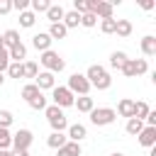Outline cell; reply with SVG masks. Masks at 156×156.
Here are the masks:
<instances>
[{
  "label": "cell",
  "instance_id": "1",
  "mask_svg": "<svg viewBox=\"0 0 156 156\" xmlns=\"http://www.w3.org/2000/svg\"><path fill=\"white\" fill-rule=\"evenodd\" d=\"M83 76L88 78L90 88H95V90H107V88L112 85V76H110V73H107V68H105V66H100V63H93Z\"/></svg>",
  "mask_w": 156,
  "mask_h": 156
},
{
  "label": "cell",
  "instance_id": "2",
  "mask_svg": "<svg viewBox=\"0 0 156 156\" xmlns=\"http://www.w3.org/2000/svg\"><path fill=\"white\" fill-rule=\"evenodd\" d=\"M39 63L44 66V71H49V73H61L63 68H66V61L61 58V54L58 51H54V49H49V51H44L41 56H39Z\"/></svg>",
  "mask_w": 156,
  "mask_h": 156
},
{
  "label": "cell",
  "instance_id": "3",
  "mask_svg": "<svg viewBox=\"0 0 156 156\" xmlns=\"http://www.w3.org/2000/svg\"><path fill=\"white\" fill-rule=\"evenodd\" d=\"M44 115H46V122L51 124V132H63V129H68V119H66V115H63L61 107H56V105H46Z\"/></svg>",
  "mask_w": 156,
  "mask_h": 156
},
{
  "label": "cell",
  "instance_id": "4",
  "mask_svg": "<svg viewBox=\"0 0 156 156\" xmlns=\"http://www.w3.org/2000/svg\"><path fill=\"white\" fill-rule=\"evenodd\" d=\"M88 115H90V122L95 127H107V124H112L117 119V112L112 107H93Z\"/></svg>",
  "mask_w": 156,
  "mask_h": 156
},
{
  "label": "cell",
  "instance_id": "5",
  "mask_svg": "<svg viewBox=\"0 0 156 156\" xmlns=\"http://www.w3.org/2000/svg\"><path fill=\"white\" fill-rule=\"evenodd\" d=\"M51 100H54V105L56 107H73V100H76V95L66 88V85H56V88H51Z\"/></svg>",
  "mask_w": 156,
  "mask_h": 156
},
{
  "label": "cell",
  "instance_id": "6",
  "mask_svg": "<svg viewBox=\"0 0 156 156\" xmlns=\"http://www.w3.org/2000/svg\"><path fill=\"white\" fill-rule=\"evenodd\" d=\"M66 88H68L73 95H78V98L90 93V83H88V78H85L83 73H71V76H68V85H66Z\"/></svg>",
  "mask_w": 156,
  "mask_h": 156
},
{
  "label": "cell",
  "instance_id": "7",
  "mask_svg": "<svg viewBox=\"0 0 156 156\" xmlns=\"http://www.w3.org/2000/svg\"><path fill=\"white\" fill-rule=\"evenodd\" d=\"M146 71H149V63H146V58H127V63H124V68H122V73H124L127 78L144 76Z\"/></svg>",
  "mask_w": 156,
  "mask_h": 156
},
{
  "label": "cell",
  "instance_id": "8",
  "mask_svg": "<svg viewBox=\"0 0 156 156\" xmlns=\"http://www.w3.org/2000/svg\"><path fill=\"white\" fill-rule=\"evenodd\" d=\"M32 141H34V134L29 129H17L12 134V151H29Z\"/></svg>",
  "mask_w": 156,
  "mask_h": 156
},
{
  "label": "cell",
  "instance_id": "9",
  "mask_svg": "<svg viewBox=\"0 0 156 156\" xmlns=\"http://www.w3.org/2000/svg\"><path fill=\"white\" fill-rule=\"evenodd\" d=\"M34 85H37L39 90H51V88H56V78H54V73L41 71V73L34 78Z\"/></svg>",
  "mask_w": 156,
  "mask_h": 156
},
{
  "label": "cell",
  "instance_id": "10",
  "mask_svg": "<svg viewBox=\"0 0 156 156\" xmlns=\"http://www.w3.org/2000/svg\"><path fill=\"white\" fill-rule=\"evenodd\" d=\"M136 139H139V144L146 146V149L156 146V127H144V129L136 134Z\"/></svg>",
  "mask_w": 156,
  "mask_h": 156
},
{
  "label": "cell",
  "instance_id": "11",
  "mask_svg": "<svg viewBox=\"0 0 156 156\" xmlns=\"http://www.w3.org/2000/svg\"><path fill=\"white\" fill-rule=\"evenodd\" d=\"M51 41H54V39H51L46 32H39V34H34V37H32V46H34L37 51H41V54L51 49Z\"/></svg>",
  "mask_w": 156,
  "mask_h": 156
},
{
  "label": "cell",
  "instance_id": "12",
  "mask_svg": "<svg viewBox=\"0 0 156 156\" xmlns=\"http://www.w3.org/2000/svg\"><path fill=\"white\" fill-rule=\"evenodd\" d=\"M66 136H68V141L80 144V141L88 136V129H85V124H78V122H76V124H68V134H66Z\"/></svg>",
  "mask_w": 156,
  "mask_h": 156
},
{
  "label": "cell",
  "instance_id": "13",
  "mask_svg": "<svg viewBox=\"0 0 156 156\" xmlns=\"http://www.w3.org/2000/svg\"><path fill=\"white\" fill-rule=\"evenodd\" d=\"M119 117H127V119H132L134 117V100H129V98H122L119 102H117V110H115Z\"/></svg>",
  "mask_w": 156,
  "mask_h": 156
},
{
  "label": "cell",
  "instance_id": "14",
  "mask_svg": "<svg viewBox=\"0 0 156 156\" xmlns=\"http://www.w3.org/2000/svg\"><path fill=\"white\" fill-rule=\"evenodd\" d=\"M112 2H105V0H98V5H95V10H93V15L95 17H100V20H110L112 17Z\"/></svg>",
  "mask_w": 156,
  "mask_h": 156
},
{
  "label": "cell",
  "instance_id": "15",
  "mask_svg": "<svg viewBox=\"0 0 156 156\" xmlns=\"http://www.w3.org/2000/svg\"><path fill=\"white\" fill-rule=\"evenodd\" d=\"M141 54L144 56H156V37L154 34H146V37H141Z\"/></svg>",
  "mask_w": 156,
  "mask_h": 156
},
{
  "label": "cell",
  "instance_id": "16",
  "mask_svg": "<svg viewBox=\"0 0 156 156\" xmlns=\"http://www.w3.org/2000/svg\"><path fill=\"white\" fill-rule=\"evenodd\" d=\"M7 56H10V61H17V63H22V61L27 58V46L20 41V44H15L12 49H7Z\"/></svg>",
  "mask_w": 156,
  "mask_h": 156
},
{
  "label": "cell",
  "instance_id": "17",
  "mask_svg": "<svg viewBox=\"0 0 156 156\" xmlns=\"http://www.w3.org/2000/svg\"><path fill=\"white\" fill-rule=\"evenodd\" d=\"M73 107H76L78 112H90V110L95 107V100H93L90 95H80V98L73 100Z\"/></svg>",
  "mask_w": 156,
  "mask_h": 156
},
{
  "label": "cell",
  "instance_id": "18",
  "mask_svg": "<svg viewBox=\"0 0 156 156\" xmlns=\"http://www.w3.org/2000/svg\"><path fill=\"white\" fill-rule=\"evenodd\" d=\"M66 141H68V136H66L63 132H51V134L46 136V146H49V149H61Z\"/></svg>",
  "mask_w": 156,
  "mask_h": 156
},
{
  "label": "cell",
  "instance_id": "19",
  "mask_svg": "<svg viewBox=\"0 0 156 156\" xmlns=\"http://www.w3.org/2000/svg\"><path fill=\"white\" fill-rule=\"evenodd\" d=\"M80 144H76V141H66L61 149H56V156H80Z\"/></svg>",
  "mask_w": 156,
  "mask_h": 156
},
{
  "label": "cell",
  "instance_id": "20",
  "mask_svg": "<svg viewBox=\"0 0 156 156\" xmlns=\"http://www.w3.org/2000/svg\"><path fill=\"white\" fill-rule=\"evenodd\" d=\"M63 15H66V10H63L61 5H51V7L46 10V20H49L51 24H56V22H61V20H63Z\"/></svg>",
  "mask_w": 156,
  "mask_h": 156
},
{
  "label": "cell",
  "instance_id": "21",
  "mask_svg": "<svg viewBox=\"0 0 156 156\" xmlns=\"http://www.w3.org/2000/svg\"><path fill=\"white\" fill-rule=\"evenodd\" d=\"M61 24H63L66 29H73V27H78V24H80V15H78L76 10H68V12L63 15V20H61Z\"/></svg>",
  "mask_w": 156,
  "mask_h": 156
},
{
  "label": "cell",
  "instance_id": "22",
  "mask_svg": "<svg viewBox=\"0 0 156 156\" xmlns=\"http://www.w3.org/2000/svg\"><path fill=\"white\" fill-rule=\"evenodd\" d=\"M22 39H20V32L17 29H7V32H2V44H5V49H12L15 44H20Z\"/></svg>",
  "mask_w": 156,
  "mask_h": 156
},
{
  "label": "cell",
  "instance_id": "23",
  "mask_svg": "<svg viewBox=\"0 0 156 156\" xmlns=\"http://www.w3.org/2000/svg\"><path fill=\"white\" fill-rule=\"evenodd\" d=\"M127 58H129V56H127L124 51H112V54H110V66L117 68V71H122L124 63H127Z\"/></svg>",
  "mask_w": 156,
  "mask_h": 156
},
{
  "label": "cell",
  "instance_id": "24",
  "mask_svg": "<svg viewBox=\"0 0 156 156\" xmlns=\"http://www.w3.org/2000/svg\"><path fill=\"white\" fill-rule=\"evenodd\" d=\"M115 34H117V37H122V39H127V37L132 34V22H129V20H117Z\"/></svg>",
  "mask_w": 156,
  "mask_h": 156
},
{
  "label": "cell",
  "instance_id": "25",
  "mask_svg": "<svg viewBox=\"0 0 156 156\" xmlns=\"http://www.w3.org/2000/svg\"><path fill=\"white\" fill-rule=\"evenodd\" d=\"M144 127H146V124H144L141 119H134V117H132V119H127V124H124V132H127V134H132V136H136V134H139Z\"/></svg>",
  "mask_w": 156,
  "mask_h": 156
},
{
  "label": "cell",
  "instance_id": "26",
  "mask_svg": "<svg viewBox=\"0 0 156 156\" xmlns=\"http://www.w3.org/2000/svg\"><path fill=\"white\" fill-rule=\"evenodd\" d=\"M34 22H37V15H34L32 10H24V12H20V27L29 29V27H34Z\"/></svg>",
  "mask_w": 156,
  "mask_h": 156
},
{
  "label": "cell",
  "instance_id": "27",
  "mask_svg": "<svg viewBox=\"0 0 156 156\" xmlns=\"http://www.w3.org/2000/svg\"><path fill=\"white\" fill-rule=\"evenodd\" d=\"M51 39H66V34H68V29L61 24V22H56V24H51L49 27V32H46Z\"/></svg>",
  "mask_w": 156,
  "mask_h": 156
},
{
  "label": "cell",
  "instance_id": "28",
  "mask_svg": "<svg viewBox=\"0 0 156 156\" xmlns=\"http://www.w3.org/2000/svg\"><path fill=\"white\" fill-rule=\"evenodd\" d=\"M22 63H24V61H22ZM22 63L10 61V66H7V76H10V78H17V80L24 78V66H22Z\"/></svg>",
  "mask_w": 156,
  "mask_h": 156
},
{
  "label": "cell",
  "instance_id": "29",
  "mask_svg": "<svg viewBox=\"0 0 156 156\" xmlns=\"http://www.w3.org/2000/svg\"><path fill=\"white\" fill-rule=\"evenodd\" d=\"M149 112H151V107H149V105H146L144 100H139V102H134V119H141V122H144Z\"/></svg>",
  "mask_w": 156,
  "mask_h": 156
},
{
  "label": "cell",
  "instance_id": "30",
  "mask_svg": "<svg viewBox=\"0 0 156 156\" xmlns=\"http://www.w3.org/2000/svg\"><path fill=\"white\" fill-rule=\"evenodd\" d=\"M10 146H12V134H10V129L0 127V151H10Z\"/></svg>",
  "mask_w": 156,
  "mask_h": 156
},
{
  "label": "cell",
  "instance_id": "31",
  "mask_svg": "<svg viewBox=\"0 0 156 156\" xmlns=\"http://www.w3.org/2000/svg\"><path fill=\"white\" fill-rule=\"evenodd\" d=\"M39 93H41V90H39V88H37L34 83H27V85L22 88V98H24L27 102H29V100H34V98H37Z\"/></svg>",
  "mask_w": 156,
  "mask_h": 156
},
{
  "label": "cell",
  "instance_id": "32",
  "mask_svg": "<svg viewBox=\"0 0 156 156\" xmlns=\"http://www.w3.org/2000/svg\"><path fill=\"white\" fill-rule=\"evenodd\" d=\"M29 7H32V12L37 15V12H46V10L51 7V2H49V0H29Z\"/></svg>",
  "mask_w": 156,
  "mask_h": 156
},
{
  "label": "cell",
  "instance_id": "33",
  "mask_svg": "<svg viewBox=\"0 0 156 156\" xmlns=\"http://www.w3.org/2000/svg\"><path fill=\"white\" fill-rule=\"evenodd\" d=\"M115 27H117V20H115V17L100 20V32H102V34H115Z\"/></svg>",
  "mask_w": 156,
  "mask_h": 156
},
{
  "label": "cell",
  "instance_id": "34",
  "mask_svg": "<svg viewBox=\"0 0 156 156\" xmlns=\"http://www.w3.org/2000/svg\"><path fill=\"white\" fill-rule=\"evenodd\" d=\"M22 66H24V78H37L39 76V66L34 61H24Z\"/></svg>",
  "mask_w": 156,
  "mask_h": 156
},
{
  "label": "cell",
  "instance_id": "35",
  "mask_svg": "<svg viewBox=\"0 0 156 156\" xmlns=\"http://www.w3.org/2000/svg\"><path fill=\"white\" fill-rule=\"evenodd\" d=\"M80 24L88 27V29H93V27L98 24V17H95L93 12H85V15H80Z\"/></svg>",
  "mask_w": 156,
  "mask_h": 156
},
{
  "label": "cell",
  "instance_id": "36",
  "mask_svg": "<svg viewBox=\"0 0 156 156\" xmlns=\"http://www.w3.org/2000/svg\"><path fill=\"white\" fill-rule=\"evenodd\" d=\"M29 107H32V110H46V98H44V93H39L34 100H29Z\"/></svg>",
  "mask_w": 156,
  "mask_h": 156
},
{
  "label": "cell",
  "instance_id": "37",
  "mask_svg": "<svg viewBox=\"0 0 156 156\" xmlns=\"http://www.w3.org/2000/svg\"><path fill=\"white\" fill-rule=\"evenodd\" d=\"M12 119H15V117H12L10 110H0V127H2V129H7V127L12 124Z\"/></svg>",
  "mask_w": 156,
  "mask_h": 156
},
{
  "label": "cell",
  "instance_id": "38",
  "mask_svg": "<svg viewBox=\"0 0 156 156\" xmlns=\"http://www.w3.org/2000/svg\"><path fill=\"white\" fill-rule=\"evenodd\" d=\"M7 66H10V56H7V49H2L0 51V73H5Z\"/></svg>",
  "mask_w": 156,
  "mask_h": 156
},
{
  "label": "cell",
  "instance_id": "39",
  "mask_svg": "<svg viewBox=\"0 0 156 156\" xmlns=\"http://www.w3.org/2000/svg\"><path fill=\"white\" fill-rule=\"evenodd\" d=\"M12 10H17V12L29 10V0H12Z\"/></svg>",
  "mask_w": 156,
  "mask_h": 156
},
{
  "label": "cell",
  "instance_id": "40",
  "mask_svg": "<svg viewBox=\"0 0 156 156\" xmlns=\"http://www.w3.org/2000/svg\"><path fill=\"white\" fill-rule=\"evenodd\" d=\"M12 10V0H0V15H7Z\"/></svg>",
  "mask_w": 156,
  "mask_h": 156
},
{
  "label": "cell",
  "instance_id": "41",
  "mask_svg": "<svg viewBox=\"0 0 156 156\" xmlns=\"http://www.w3.org/2000/svg\"><path fill=\"white\" fill-rule=\"evenodd\" d=\"M139 5H141V10H154V2L151 0H141Z\"/></svg>",
  "mask_w": 156,
  "mask_h": 156
},
{
  "label": "cell",
  "instance_id": "42",
  "mask_svg": "<svg viewBox=\"0 0 156 156\" xmlns=\"http://www.w3.org/2000/svg\"><path fill=\"white\" fill-rule=\"evenodd\" d=\"M10 156H29V151H10Z\"/></svg>",
  "mask_w": 156,
  "mask_h": 156
},
{
  "label": "cell",
  "instance_id": "43",
  "mask_svg": "<svg viewBox=\"0 0 156 156\" xmlns=\"http://www.w3.org/2000/svg\"><path fill=\"white\" fill-rule=\"evenodd\" d=\"M2 49H5V44H2V34H0V51H2Z\"/></svg>",
  "mask_w": 156,
  "mask_h": 156
},
{
  "label": "cell",
  "instance_id": "44",
  "mask_svg": "<svg viewBox=\"0 0 156 156\" xmlns=\"http://www.w3.org/2000/svg\"><path fill=\"white\" fill-rule=\"evenodd\" d=\"M2 83H5V76H2V73H0V88H2Z\"/></svg>",
  "mask_w": 156,
  "mask_h": 156
},
{
  "label": "cell",
  "instance_id": "45",
  "mask_svg": "<svg viewBox=\"0 0 156 156\" xmlns=\"http://www.w3.org/2000/svg\"><path fill=\"white\" fill-rule=\"evenodd\" d=\"M0 156H10V151H0Z\"/></svg>",
  "mask_w": 156,
  "mask_h": 156
},
{
  "label": "cell",
  "instance_id": "46",
  "mask_svg": "<svg viewBox=\"0 0 156 156\" xmlns=\"http://www.w3.org/2000/svg\"><path fill=\"white\" fill-rule=\"evenodd\" d=\"M110 156H124V154H110Z\"/></svg>",
  "mask_w": 156,
  "mask_h": 156
}]
</instances>
